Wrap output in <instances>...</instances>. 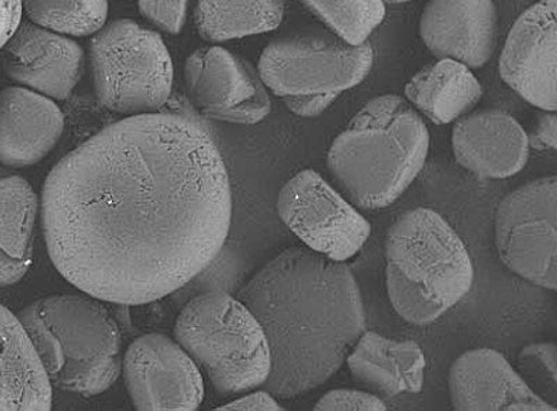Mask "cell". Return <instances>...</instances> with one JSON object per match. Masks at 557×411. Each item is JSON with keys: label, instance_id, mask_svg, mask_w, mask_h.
Wrapping results in <instances>:
<instances>
[{"label": "cell", "instance_id": "cell-17", "mask_svg": "<svg viewBox=\"0 0 557 411\" xmlns=\"http://www.w3.org/2000/svg\"><path fill=\"white\" fill-rule=\"evenodd\" d=\"M455 160L486 179L515 177L527 166L529 137L513 116L487 110L460 116L453 128Z\"/></svg>", "mask_w": 557, "mask_h": 411}, {"label": "cell", "instance_id": "cell-32", "mask_svg": "<svg viewBox=\"0 0 557 411\" xmlns=\"http://www.w3.org/2000/svg\"><path fill=\"white\" fill-rule=\"evenodd\" d=\"M219 409L222 410H284L281 404L275 401L273 394L268 390L247 394V396L235 399V401L224 404Z\"/></svg>", "mask_w": 557, "mask_h": 411}, {"label": "cell", "instance_id": "cell-20", "mask_svg": "<svg viewBox=\"0 0 557 411\" xmlns=\"http://www.w3.org/2000/svg\"><path fill=\"white\" fill-rule=\"evenodd\" d=\"M52 387L24 324L0 303V410H50Z\"/></svg>", "mask_w": 557, "mask_h": 411}, {"label": "cell", "instance_id": "cell-11", "mask_svg": "<svg viewBox=\"0 0 557 411\" xmlns=\"http://www.w3.org/2000/svg\"><path fill=\"white\" fill-rule=\"evenodd\" d=\"M185 83L190 103L213 121L256 125L272 110L258 72L221 47L196 49L185 63Z\"/></svg>", "mask_w": 557, "mask_h": 411}, {"label": "cell", "instance_id": "cell-12", "mask_svg": "<svg viewBox=\"0 0 557 411\" xmlns=\"http://www.w3.org/2000/svg\"><path fill=\"white\" fill-rule=\"evenodd\" d=\"M122 374L138 410H196L205 399L200 369L176 340L162 334L135 339L123 354Z\"/></svg>", "mask_w": 557, "mask_h": 411}, {"label": "cell", "instance_id": "cell-8", "mask_svg": "<svg viewBox=\"0 0 557 411\" xmlns=\"http://www.w3.org/2000/svg\"><path fill=\"white\" fill-rule=\"evenodd\" d=\"M373 65L370 43L351 45L335 33L312 27L270 42L258 64V75L280 99L341 95L359 86Z\"/></svg>", "mask_w": 557, "mask_h": 411}, {"label": "cell", "instance_id": "cell-23", "mask_svg": "<svg viewBox=\"0 0 557 411\" xmlns=\"http://www.w3.org/2000/svg\"><path fill=\"white\" fill-rule=\"evenodd\" d=\"M284 13V0H199L195 24L205 41L226 42L277 29Z\"/></svg>", "mask_w": 557, "mask_h": 411}, {"label": "cell", "instance_id": "cell-27", "mask_svg": "<svg viewBox=\"0 0 557 411\" xmlns=\"http://www.w3.org/2000/svg\"><path fill=\"white\" fill-rule=\"evenodd\" d=\"M189 0H138L139 13L161 32L182 33L187 22Z\"/></svg>", "mask_w": 557, "mask_h": 411}, {"label": "cell", "instance_id": "cell-3", "mask_svg": "<svg viewBox=\"0 0 557 411\" xmlns=\"http://www.w3.org/2000/svg\"><path fill=\"white\" fill-rule=\"evenodd\" d=\"M428 127L408 100L382 95L359 110L332 142V179L358 210H385L418 178L430 153Z\"/></svg>", "mask_w": 557, "mask_h": 411}, {"label": "cell", "instance_id": "cell-7", "mask_svg": "<svg viewBox=\"0 0 557 411\" xmlns=\"http://www.w3.org/2000/svg\"><path fill=\"white\" fill-rule=\"evenodd\" d=\"M89 66L95 94L114 114H156L172 94L173 63L164 39L132 20L112 21L94 34Z\"/></svg>", "mask_w": 557, "mask_h": 411}, {"label": "cell", "instance_id": "cell-28", "mask_svg": "<svg viewBox=\"0 0 557 411\" xmlns=\"http://www.w3.org/2000/svg\"><path fill=\"white\" fill-rule=\"evenodd\" d=\"M314 410L329 411V410H386L387 407L381 401L380 397L374 396L369 391L347 390V388H339V390L330 391L324 394L319 402L314 404Z\"/></svg>", "mask_w": 557, "mask_h": 411}, {"label": "cell", "instance_id": "cell-16", "mask_svg": "<svg viewBox=\"0 0 557 411\" xmlns=\"http://www.w3.org/2000/svg\"><path fill=\"white\" fill-rule=\"evenodd\" d=\"M449 397L455 410L556 411L531 390L503 353L476 348L461 353L448 375Z\"/></svg>", "mask_w": 557, "mask_h": 411}, {"label": "cell", "instance_id": "cell-10", "mask_svg": "<svg viewBox=\"0 0 557 411\" xmlns=\"http://www.w3.org/2000/svg\"><path fill=\"white\" fill-rule=\"evenodd\" d=\"M277 211L309 250L335 262L357 256L371 235V225L318 172L297 173L280 190Z\"/></svg>", "mask_w": 557, "mask_h": 411}, {"label": "cell", "instance_id": "cell-29", "mask_svg": "<svg viewBox=\"0 0 557 411\" xmlns=\"http://www.w3.org/2000/svg\"><path fill=\"white\" fill-rule=\"evenodd\" d=\"M339 94H322V95H306V96H292V98L281 99L284 104L288 107L290 112L302 117H317L322 115L325 110H329Z\"/></svg>", "mask_w": 557, "mask_h": 411}, {"label": "cell", "instance_id": "cell-9", "mask_svg": "<svg viewBox=\"0 0 557 411\" xmlns=\"http://www.w3.org/2000/svg\"><path fill=\"white\" fill-rule=\"evenodd\" d=\"M495 246L506 267L544 289H557V178L506 196L495 215Z\"/></svg>", "mask_w": 557, "mask_h": 411}, {"label": "cell", "instance_id": "cell-26", "mask_svg": "<svg viewBox=\"0 0 557 411\" xmlns=\"http://www.w3.org/2000/svg\"><path fill=\"white\" fill-rule=\"evenodd\" d=\"M521 378L545 402L556 407L557 346L555 342H534L519 354Z\"/></svg>", "mask_w": 557, "mask_h": 411}, {"label": "cell", "instance_id": "cell-5", "mask_svg": "<svg viewBox=\"0 0 557 411\" xmlns=\"http://www.w3.org/2000/svg\"><path fill=\"white\" fill-rule=\"evenodd\" d=\"M52 386L83 397L109 390L122 373V336L109 309L88 295L39 298L18 314Z\"/></svg>", "mask_w": 557, "mask_h": 411}, {"label": "cell", "instance_id": "cell-30", "mask_svg": "<svg viewBox=\"0 0 557 411\" xmlns=\"http://www.w3.org/2000/svg\"><path fill=\"white\" fill-rule=\"evenodd\" d=\"M556 125L557 117L555 112L545 111V114L539 116L537 125L534 127L532 137L529 138V145L536 150H555Z\"/></svg>", "mask_w": 557, "mask_h": 411}, {"label": "cell", "instance_id": "cell-21", "mask_svg": "<svg viewBox=\"0 0 557 411\" xmlns=\"http://www.w3.org/2000/svg\"><path fill=\"white\" fill-rule=\"evenodd\" d=\"M38 211L32 185L0 167V286L18 284L29 272Z\"/></svg>", "mask_w": 557, "mask_h": 411}, {"label": "cell", "instance_id": "cell-14", "mask_svg": "<svg viewBox=\"0 0 557 411\" xmlns=\"http://www.w3.org/2000/svg\"><path fill=\"white\" fill-rule=\"evenodd\" d=\"M0 66L20 87L65 100L82 80L86 54L71 37L21 22L0 49Z\"/></svg>", "mask_w": 557, "mask_h": 411}, {"label": "cell", "instance_id": "cell-6", "mask_svg": "<svg viewBox=\"0 0 557 411\" xmlns=\"http://www.w3.org/2000/svg\"><path fill=\"white\" fill-rule=\"evenodd\" d=\"M173 335L222 396L256 390L269 378L267 336L238 297L223 291L194 297L180 312Z\"/></svg>", "mask_w": 557, "mask_h": 411}, {"label": "cell", "instance_id": "cell-19", "mask_svg": "<svg viewBox=\"0 0 557 411\" xmlns=\"http://www.w3.org/2000/svg\"><path fill=\"white\" fill-rule=\"evenodd\" d=\"M354 382L376 397L423 390L425 357L418 342L364 331L346 359Z\"/></svg>", "mask_w": 557, "mask_h": 411}, {"label": "cell", "instance_id": "cell-25", "mask_svg": "<svg viewBox=\"0 0 557 411\" xmlns=\"http://www.w3.org/2000/svg\"><path fill=\"white\" fill-rule=\"evenodd\" d=\"M337 37L351 45L368 41L385 18L382 0H300Z\"/></svg>", "mask_w": 557, "mask_h": 411}, {"label": "cell", "instance_id": "cell-15", "mask_svg": "<svg viewBox=\"0 0 557 411\" xmlns=\"http://www.w3.org/2000/svg\"><path fill=\"white\" fill-rule=\"evenodd\" d=\"M420 36L437 60L478 70L494 54L497 8L493 0H430L421 14Z\"/></svg>", "mask_w": 557, "mask_h": 411}, {"label": "cell", "instance_id": "cell-33", "mask_svg": "<svg viewBox=\"0 0 557 411\" xmlns=\"http://www.w3.org/2000/svg\"><path fill=\"white\" fill-rule=\"evenodd\" d=\"M382 2L389 4H399L410 2V0H382Z\"/></svg>", "mask_w": 557, "mask_h": 411}, {"label": "cell", "instance_id": "cell-13", "mask_svg": "<svg viewBox=\"0 0 557 411\" xmlns=\"http://www.w3.org/2000/svg\"><path fill=\"white\" fill-rule=\"evenodd\" d=\"M557 0H540L515 22L499 59L506 86L543 111L557 109Z\"/></svg>", "mask_w": 557, "mask_h": 411}, {"label": "cell", "instance_id": "cell-31", "mask_svg": "<svg viewBox=\"0 0 557 411\" xmlns=\"http://www.w3.org/2000/svg\"><path fill=\"white\" fill-rule=\"evenodd\" d=\"M22 0H0V49L22 22Z\"/></svg>", "mask_w": 557, "mask_h": 411}, {"label": "cell", "instance_id": "cell-4", "mask_svg": "<svg viewBox=\"0 0 557 411\" xmlns=\"http://www.w3.org/2000/svg\"><path fill=\"white\" fill-rule=\"evenodd\" d=\"M474 283L469 250L446 219L430 208L405 212L386 238V287L407 323H435L463 300Z\"/></svg>", "mask_w": 557, "mask_h": 411}, {"label": "cell", "instance_id": "cell-1", "mask_svg": "<svg viewBox=\"0 0 557 411\" xmlns=\"http://www.w3.org/2000/svg\"><path fill=\"white\" fill-rule=\"evenodd\" d=\"M41 221L50 261L76 289L117 306L156 302L205 272L226 244V163L200 122L128 116L49 172Z\"/></svg>", "mask_w": 557, "mask_h": 411}, {"label": "cell", "instance_id": "cell-2", "mask_svg": "<svg viewBox=\"0 0 557 411\" xmlns=\"http://www.w3.org/2000/svg\"><path fill=\"white\" fill-rule=\"evenodd\" d=\"M236 297L260 321L272 354L263 387L281 399L324 385L368 324L350 267L304 247L281 252Z\"/></svg>", "mask_w": 557, "mask_h": 411}, {"label": "cell", "instance_id": "cell-22", "mask_svg": "<svg viewBox=\"0 0 557 411\" xmlns=\"http://www.w3.org/2000/svg\"><path fill=\"white\" fill-rule=\"evenodd\" d=\"M483 89L469 66L444 59L410 78L405 96L435 125H448L480 103Z\"/></svg>", "mask_w": 557, "mask_h": 411}, {"label": "cell", "instance_id": "cell-18", "mask_svg": "<svg viewBox=\"0 0 557 411\" xmlns=\"http://www.w3.org/2000/svg\"><path fill=\"white\" fill-rule=\"evenodd\" d=\"M65 117L53 99L25 87L0 91V163L37 165L63 137Z\"/></svg>", "mask_w": 557, "mask_h": 411}, {"label": "cell", "instance_id": "cell-24", "mask_svg": "<svg viewBox=\"0 0 557 411\" xmlns=\"http://www.w3.org/2000/svg\"><path fill=\"white\" fill-rule=\"evenodd\" d=\"M27 18L67 37L98 33L109 16V0H22Z\"/></svg>", "mask_w": 557, "mask_h": 411}]
</instances>
